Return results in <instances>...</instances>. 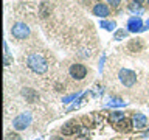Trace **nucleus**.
Wrapping results in <instances>:
<instances>
[{
  "instance_id": "f257e3e1",
  "label": "nucleus",
  "mask_w": 149,
  "mask_h": 140,
  "mask_svg": "<svg viewBox=\"0 0 149 140\" xmlns=\"http://www.w3.org/2000/svg\"><path fill=\"white\" fill-rule=\"evenodd\" d=\"M26 65L30 67L34 73H45L47 69H48V62L42 55L39 53H30L26 58Z\"/></svg>"
},
{
  "instance_id": "f03ea898",
  "label": "nucleus",
  "mask_w": 149,
  "mask_h": 140,
  "mask_svg": "<svg viewBox=\"0 0 149 140\" xmlns=\"http://www.w3.org/2000/svg\"><path fill=\"white\" fill-rule=\"evenodd\" d=\"M118 78L126 87H132L134 84L137 83V75H135V72H132V70H129V69H121L120 73H118Z\"/></svg>"
},
{
  "instance_id": "7ed1b4c3",
  "label": "nucleus",
  "mask_w": 149,
  "mask_h": 140,
  "mask_svg": "<svg viewBox=\"0 0 149 140\" xmlns=\"http://www.w3.org/2000/svg\"><path fill=\"white\" fill-rule=\"evenodd\" d=\"M11 33L16 39H25V37L30 36V28H28L23 22H17L14 23L11 28Z\"/></svg>"
},
{
  "instance_id": "20e7f679",
  "label": "nucleus",
  "mask_w": 149,
  "mask_h": 140,
  "mask_svg": "<svg viewBox=\"0 0 149 140\" xmlns=\"http://www.w3.org/2000/svg\"><path fill=\"white\" fill-rule=\"evenodd\" d=\"M30 123H31V115L30 114H22V115H19L13 120V128L16 131H23L30 126Z\"/></svg>"
},
{
  "instance_id": "39448f33",
  "label": "nucleus",
  "mask_w": 149,
  "mask_h": 140,
  "mask_svg": "<svg viewBox=\"0 0 149 140\" xmlns=\"http://www.w3.org/2000/svg\"><path fill=\"white\" fill-rule=\"evenodd\" d=\"M70 75H72V78L78 79V81H81V79L87 75L86 65H82V64H73L72 67H70Z\"/></svg>"
},
{
  "instance_id": "423d86ee",
  "label": "nucleus",
  "mask_w": 149,
  "mask_h": 140,
  "mask_svg": "<svg viewBox=\"0 0 149 140\" xmlns=\"http://www.w3.org/2000/svg\"><path fill=\"white\" fill-rule=\"evenodd\" d=\"M79 131H81V128H79V125L76 123V121H70V123H67V125L62 126V134H64V135L78 134Z\"/></svg>"
},
{
  "instance_id": "0eeeda50",
  "label": "nucleus",
  "mask_w": 149,
  "mask_h": 140,
  "mask_svg": "<svg viewBox=\"0 0 149 140\" xmlns=\"http://www.w3.org/2000/svg\"><path fill=\"white\" fill-rule=\"evenodd\" d=\"M129 31H141L143 30V22L140 17H130L127 23Z\"/></svg>"
},
{
  "instance_id": "6e6552de",
  "label": "nucleus",
  "mask_w": 149,
  "mask_h": 140,
  "mask_svg": "<svg viewBox=\"0 0 149 140\" xmlns=\"http://www.w3.org/2000/svg\"><path fill=\"white\" fill-rule=\"evenodd\" d=\"M93 14L98 17H106L109 16V6H106L104 3H96L93 6Z\"/></svg>"
},
{
  "instance_id": "1a4fd4ad",
  "label": "nucleus",
  "mask_w": 149,
  "mask_h": 140,
  "mask_svg": "<svg viewBox=\"0 0 149 140\" xmlns=\"http://www.w3.org/2000/svg\"><path fill=\"white\" fill-rule=\"evenodd\" d=\"M132 121H134V128H137V129H144V126H146V123H148L146 117H144L143 114H135Z\"/></svg>"
},
{
  "instance_id": "9d476101",
  "label": "nucleus",
  "mask_w": 149,
  "mask_h": 140,
  "mask_svg": "<svg viewBox=\"0 0 149 140\" xmlns=\"http://www.w3.org/2000/svg\"><path fill=\"white\" fill-rule=\"evenodd\" d=\"M130 128H132V121L127 120V118H123L116 123V129L118 131H129Z\"/></svg>"
},
{
  "instance_id": "9b49d317",
  "label": "nucleus",
  "mask_w": 149,
  "mask_h": 140,
  "mask_svg": "<svg viewBox=\"0 0 149 140\" xmlns=\"http://www.w3.org/2000/svg\"><path fill=\"white\" fill-rule=\"evenodd\" d=\"M22 93H23V97H25L30 103H34L37 100V93L33 90V89H23Z\"/></svg>"
},
{
  "instance_id": "f8f14e48",
  "label": "nucleus",
  "mask_w": 149,
  "mask_h": 140,
  "mask_svg": "<svg viewBox=\"0 0 149 140\" xmlns=\"http://www.w3.org/2000/svg\"><path fill=\"white\" fill-rule=\"evenodd\" d=\"M126 103L123 100H120V98H110L109 101H107V106H112V107H123Z\"/></svg>"
},
{
  "instance_id": "ddd939ff",
  "label": "nucleus",
  "mask_w": 149,
  "mask_h": 140,
  "mask_svg": "<svg viewBox=\"0 0 149 140\" xmlns=\"http://www.w3.org/2000/svg\"><path fill=\"white\" fill-rule=\"evenodd\" d=\"M124 118V115L121 114V112H113V114L110 115V120L113 121V123H116V121H120V120H123Z\"/></svg>"
},
{
  "instance_id": "4468645a",
  "label": "nucleus",
  "mask_w": 149,
  "mask_h": 140,
  "mask_svg": "<svg viewBox=\"0 0 149 140\" xmlns=\"http://www.w3.org/2000/svg\"><path fill=\"white\" fill-rule=\"evenodd\" d=\"M100 25L102 27V28H106V30H109V31H112V30H115V22H101Z\"/></svg>"
},
{
  "instance_id": "2eb2a0df",
  "label": "nucleus",
  "mask_w": 149,
  "mask_h": 140,
  "mask_svg": "<svg viewBox=\"0 0 149 140\" xmlns=\"http://www.w3.org/2000/svg\"><path fill=\"white\" fill-rule=\"evenodd\" d=\"M81 95V93H73V95H70V97H67V98H64V103H70V101H73V100H76V98Z\"/></svg>"
},
{
  "instance_id": "dca6fc26",
  "label": "nucleus",
  "mask_w": 149,
  "mask_h": 140,
  "mask_svg": "<svg viewBox=\"0 0 149 140\" xmlns=\"http://www.w3.org/2000/svg\"><path fill=\"white\" fill-rule=\"evenodd\" d=\"M126 34H127V33H126L124 30H120V31H116V34H115V41H120L121 37H126Z\"/></svg>"
},
{
  "instance_id": "f3484780",
  "label": "nucleus",
  "mask_w": 149,
  "mask_h": 140,
  "mask_svg": "<svg viewBox=\"0 0 149 140\" xmlns=\"http://www.w3.org/2000/svg\"><path fill=\"white\" fill-rule=\"evenodd\" d=\"M109 3H112V6H118V5L121 3V0H107Z\"/></svg>"
},
{
  "instance_id": "a211bd4d",
  "label": "nucleus",
  "mask_w": 149,
  "mask_h": 140,
  "mask_svg": "<svg viewBox=\"0 0 149 140\" xmlns=\"http://www.w3.org/2000/svg\"><path fill=\"white\" fill-rule=\"evenodd\" d=\"M6 139H8V140H20V137H19V135H8Z\"/></svg>"
},
{
  "instance_id": "6ab92c4d",
  "label": "nucleus",
  "mask_w": 149,
  "mask_h": 140,
  "mask_svg": "<svg viewBox=\"0 0 149 140\" xmlns=\"http://www.w3.org/2000/svg\"><path fill=\"white\" fill-rule=\"evenodd\" d=\"M134 2H135V3H143L144 0H134Z\"/></svg>"
},
{
  "instance_id": "aec40b11",
  "label": "nucleus",
  "mask_w": 149,
  "mask_h": 140,
  "mask_svg": "<svg viewBox=\"0 0 149 140\" xmlns=\"http://www.w3.org/2000/svg\"><path fill=\"white\" fill-rule=\"evenodd\" d=\"M148 27H149V20H148Z\"/></svg>"
}]
</instances>
